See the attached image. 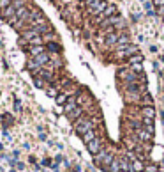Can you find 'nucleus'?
Returning a JSON list of instances; mask_svg holds the SVG:
<instances>
[{
  "label": "nucleus",
  "mask_w": 164,
  "mask_h": 172,
  "mask_svg": "<svg viewBox=\"0 0 164 172\" xmlns=\"http://www.w3.org/2000/svg\"><path fill=\"white\" fill-rule=\"evenodd\" d=\"M113 160H115V156H113V153L109 151V149H101L97 154H94V162L97 165H101L102 169H106V170H108V167L111 165Z\"/></svg>",
  "instance_id": "obj_1"
},
{
  "label": "nucleus",
  "mask_w": 164,
  "mask_h": 172,
  "mask_svg": "<svg viewBox=\"0 0 164 172\" xmlns=\"http://www.w3.org/2000/svg\"><path fill=\"white\" fill-rule=\"evenodd\" d=\"M74 130H76L81 137L85 135L87 131H90V130H95V124H94V121L90 119V117H79L76 122H74Z\"/></svg>",
  "instance_id": "obj_2"
},
{
  "label": "nucleus",
  "mask_w": 164,
  "mask_h": 172,
  "mask_svg": "<svg viewBox=\"0 0 164 172\" xmlns=\"http://www.w3.org/2000/svg\"><path fill=\"white\" fill-rule=\"evenodd\" d=\"M124 98H125L127 103H139V100H141V91H139L136 85L125 87V91H124Z\"/></svg>",
  "instance_id": "obj_3"
},
{
  "label": "nucleus",
  "mask_w": 164,
  "mask_h": 172,
  "mask_svg": "<svg viewBox=\"0 0 164 172\" xmlns=\"http://www.w3.org/2000/svg\"><path fill=\"white\" fill-rule=\"evenodd\" d=\"M106 7H108V2H106V0H95L92 5H88V11H90V14H92V16H97V14H101Z\"/></svg>",
  "instance_id": "obj_4"
},
{
  "label": "nucleus",
  "mask_w": 164,
  "mask_h": 172,
  "mask_svg": "<svg viewBox=\"0 0 164 172\" xmlns=\"http://www.w3.org/2000/svg\"><path fill=\"white\" fill-rule=\"evenodd\" d=\"M37 75L42 78V80H46V82H55L57 80V75H55V69H51V68H41V69L37 71Z\"/></svg>",
  "instance_id": "obj_5"
},
{
  "label": "nucleus",
  "mask_w": 164,
  "mask_h": 172,
  "mask_svg": "<svg viewBox=\"0 0 164 172\" xmlns=\"http://www.w3.org/2000/svg\"><path fill=\"white\" fill-rule=\"evenodd\" d=\"M136 51H138V48L134 44H125L120 50H116V55L118 57H132V55H136Z\"/></svg>",
  "instance_id": "obj_6"
},
{
  "label": "nucleus",
  "mask_w": 164,
  "mask_h": 172,
  "mask_svg": "<svg viewBox=\"0 0 164 172\" xmlns=\"http://www.w3.org/2000/svg\"><path fill=\"white\" fill-rule=\"evenodd\" d=\"M87 147H88V151L92 153V154H97V153L102 149V140H101L99 137H95L94 140H90V142L87 144Z\"/></svg>",
  "instance_id": "obj_7"
},
{
  "label": "nucleus",
  "mask_w": 164,
  "mask_h": 172,
  "mask_svg": "<svg viewBox=\"0 0 164 172\" xmlns=\"http://www.w3.org/2000/svg\"><path fill=\"white\" fill-rule=\"evenodd\" d=\"M76 108H78V98L76 96H71L67 100V103L64 105V112H65V114H71V112L76 110Z\"/></svg>",
  "instance_id": "obj_8"
},
{
  "label": "nucleus",
  "mask_w": 164,
  "mask_h": 172,
  "mask_svg": "<svg viewBox=\"0 0 164 172\" xmlns=\"http://www.w3.org/2000/svg\"><path fill=\"white\" fill-rule=\"evenodd\" d=\"M136 135L141 138V142H150L152 140V131H148L145 128H138V130H136Z\"/></svg>",
  "instance_id": "obj_9"
},
{
  "label": "nucleus",
  "mask_w": 164,
  "mask_h": 172,
  "mask_svg": "<svg viewBox=\"0 0 164 172\" xmlns=\"http://www.w3.org/2000/svg\"><path fill=\"white\" fill-rule=\"evenodd\" d=\"M118 37H120L118 32H108L106 34V44L108 46H115L116 43H118Z\"/></svg>",
  "instance_id": "obj_10"
},
{
  "label": "nucleus",
  "mask_w": 164,
  "mask_h": 172,
  "mask_svg": "<svg viewBox=\"0 0 164 172\" xmlns=\"http://www.w3.org/2000/svg\"><path fill=\"white\" fill-rule=\"evenodd\" d=\"M30 55L32 57H37V55H41V53H46V48L42 46V44H30Z\"/></svg>",
  "instance_id": "obj_11"
},
{
  "label": "nucleus",
  "mask_w": 164,
  "mask_h": 172,
  "mask_svg": "<svg viewBox=\"0 0 164 172\" xmlns=\"http://www.w3.org/2000/svg\"><path fill=\"white\" fill-rule=\"evenodd\" d=\"M67 117H69L72 122H76L79 117H83V107H78L76 110H72L71 114H67Z\"/></svg>",
  "instance_id": "obj_12"
},
{
  "label": "nucleus",
  "mask_w": 164,
  "mask_h": 172,
  "mask_svg": "<svg viewBox=\"0 0 164 172\" xmlns=\"http://www.w3.org/2000/svg\"><path fill=\"white\" fill-rule=\"evenodd\" d=\"M14 14H16V9H14L12 5L5 7V9H2V18H4V20H7V21H9L11 18L14 16Z\"/></svg>",
  "instance_id": "obj_13"
},
{
  "label": "nucleus",
  "mask_w": 164,
  "mask_h": 172,
  "mask_svg": "<svg viewBox=\"0 0 164 172\" xmlns=\"http://www.w3.org/2000/svg\"><path fill=\"white\" fill-rule=\"evenodd\" d=\"M125 44H131V43H129V36H125V34H120L118 43H116L113 48H115V50H120V48H122V46H125Z\"/></svg>",
  "instance_id": "obj_14"
},
{
  "label": "nucleus",
  "mask_w": 164,
  "mask_h": 172,
  "mask_svg": "<svg viewBox=\"0 0 164 172\" xmlns=\"http://www.w3.org/2000/svg\"><path fill=\"white\" fill-rule=\"evenodd\" d=\"M154 115H155L154 107H143V108H141V117H146V119H154Z\"/></svg>",
  "instance_id": "obj_15"
},
{
  "label": "nucleus",
  "mask_w": 164,
  "mask_h": 172,
  "mask_svg": "<svg viewBox=\"0 0 164 172\" xmlns=\"http://www.w3.org/2000/svg\"><path fill=\"white\" fill-rule=\"evenodd\" d=\"M108 172H122V167H120V158H115L111 165L108 167Z\"/></svg>",
  "instance_id": "obj_16"
},
{
  "label": "nucleus",
  "mask_w": 164,
  "mask_h": 172,
  "mask_svg": "<svg viewBox=\"0 0 164 172\" xmlns=\"http://www.w3.org/2000/svg\"><path fill=\"white\" fill-rule=\"evenodd\" d=\"M95 137H97L95 130H90V131H87V133H85V135H83V142H85V144H88V142H90V140H94Z\"/></svg>",
  "instance_id": "obj_17"
},
{
  "label": "nucleus",
  "mask_w": 164,
  "mask_h": 172,
  "mask_svg": "<svg viewBox=\"0 0 164 172\" xmlns=\"http://www.w3.org/2000/svg\"><path fill=\"white\" fill-rule=\"evenodd\" d=\"M44 91H46V94H48V96H51V98H57L58 94H60L58 87H46Z\"/></svg>",
  "instance_id": "obj_18"
},
{
  "label": "nucleus",
  "mask_w": 164,
  "mask_h": 172,
  "mask_svg": "<svg viewBox=\"0 0 164 172\" xmlns=\"http://www.w3.org/2000/svg\"><path fill=\"white\" fill-rule=\"evenodd\" d=\"M53 39H57L53 32H46V34H42V43H51Z\"/></svg>",
  "instance_id": "obj_19"
},
{
  "label": "nucleus",
  "mask_w": 164,
  "mask_h": 172,
  "mask_svg": "<svg viewBox=\"0 0 164 172\" xmlns=\"http://www.w3.org/2000/svg\"><path fill=\"white\" fill-rule=\"evenodd\" d=\"M139 103H141L143 107H152V100H150V96H146V94H143V96H141Z\"/></svg>",
  "instance_id": "obj_20"
},
{
  "label": "nucleus",
  "mask_w": 164,
  "mask_h": 172,
  "mask_svg": "<svg viewBox=\"0 0 164 172\" xmlns=\"http://www.w3.org/2000/svg\"><path fill=\"white\" fill-rule=\"evenodd\" d=\"M55 100H57V103H58V105H62V107H64V105L67 103V100H69V98L65 96V94H62V92H60V94H58Z\"/></svg>",
  "instance_id": "obj_21"
},
{
  "label": "nucleus",
  "mask_w": 164,
  "mask_h": 172,
  "mask_svg": "<svg viewBox=\"0 0 164 172\" xmlns=\"http://www.w3.org/2000/svg\"><path fill=\"white\" fill-rule=\"evenodd\" d=\"M141 61H143V57H141V55H138V53L132 55V57H129V62H131L132 66H134V64H141Z\"/></svg>",
  "instance_id": "obj_22"
},
{
  "label": "nucleus",
  "mask_w": 164,
  "mask_h": 172,
  "mask_svg": "<svg viewBox=\"0 0 164 172\" xmlns=\"http://www.w3.org/2000/svg\"><path fill=\"white\" fill-rule=\"evenodd\" d=\"M35 85H37V87H42V89H46V80H42V78H41V76H35Z\"/></svg>",
  "instance_id": "obj_23"
},
{
  "label": "nucleus",
  "mask_w": 164,
  "mask_h": 172,
  "mask_svg": "<svg viewBox=\"0 0 164 172\" xmlns=\"http://www.w3.org/2000/svg\"><path fill=\"white\" fill-rule=\"evenodd\" d=\"M9 5H12V0H0V9H5Z\"/></svg>",
  "instance_id": "obj_24"
},
{
  "label": "nucleus",
  "mask_w": 164,
  "mask_h": 172,
  "mask_svg": "<svg viewBox=\"0 0 164 172\" xmlns=\"http://www.w3.org/2000/svg\"><path fill=\"white\" fill-rule=\"evenodd\" d=\"M48 48H49L51 51H55V53H57V51H58V44H57V43H53V44L49 43V46H48Z\"/></svg>",
  "instance_id": "obj_25"
},
{
  "label": "nucleus",
  "mask_w": 164,
  "mask_h": 172,
  "mask_svg": "<svg viewBox=\"0 0 164 172\" xmlns=\"http://www.w3.org/2000/svg\"><path fill=\"white\" fill-rule=\"evenodd\" d=\"M154 4L157 5V7H162V5H164V0H154Z\"/></svg>",
  "instance_id": "obj_26"
},
{
  "label": "nucleus",
  "mask_w": 164,
  "mask_h": 172,
  "mask_svg": "<svg viewBox=\"0 0 164 172\" xmlns=\"http://www.w3.org/2000/svg\"><path fill=\"white\" fill-rule=\"evenodd\" d=\"M157 12H159L161 16H164V5H162V7H157Z\"/></svg>",
  "instance_id": "obj_27"
},
{
  "label": "nucleus",
  "mask_w": 164,
  "mask_h": 172,
  "mask_svg": "<svg viewBox=\"0 0 164 172\" xmlns=\"http://www.w3.org/2000/svg\"><path fill=\"white\" fill-rule=\"evenodd\" d=\"M83 2H85V0H83Z\"/></svg>",
  "instance_id": "obj_28"
}]
</instances>
